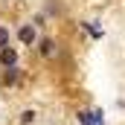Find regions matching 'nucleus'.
I'll return each mask as SVG.
<instances>
[{"label": "nucleus", "mask_w": 125, "mask_h": 125, "mask_svg": "<svg viewBox=\"0 0 125 125\" xmlns=\"http://www.w3.org/2000/svg\"><path fill=\"white\" fill-rule=\"evenodd\" d=\"M0 61L6 64V67H15V61H18V52H15V50H9V47H3V50H0Z\"/></svg>", "instance_id": "f257e3e1"}, {"label": "nucleus", "mask_w": 125, "mask_h": 125, "mask_svg": "<svg viewBox=\"0 0 125 125\" xmlns=\"http://www.w3.org/2000/svg\"><path fill=\"white\" fill-rule=\"evenodd\" d=\"M41 55H44V58H52V55H55V44H52L50 38L41 41Z\"/></svg>", "instance_id": "f03ea898"}, {"label": "nucleus", "mask_w": 125, "mask_h": 125, "mask_svg": "<svg viewBox=\"0 0 125 125\" xmlns=\"http://www.w3.org/2000/svg\"><path fill=\"white\" fill-rule=\"evenodd\" d=\"M18 38H21L23 44H32V41H35V29H32V26H23V29L18 32Z\"/></svg>", "instance_id": "7ed1b4c3"}, {"label": "nucleus", "mask_w": 125, "mask_h": 125, "mask_svg": "<svg viewBox=\"0 0 125 125\" xmlns=\"http://www.w3.org/2000/svg\"><path fill=\"white\" fill-rule=\"evenodd\" d=\"M6 44H9V29H3V26H0V50H3Z\"/></svg>", "instance_id": "20e7f679"}, {"label": "nucleus", "mask_w": 125, "mask_h": 125, "mask_svg": "<svg viewBox=\"0 0 125 125\" xmlns=\"http://www.w3.org/2000/svg\"><path fill=\"white\" fill-rule=\"evenodd\" d=\"M15 79H18V70H15V67H9V73H6V82H15Z\"/></svg>", "instance_id": "39448f33"}, {"label": "nucleus", "mask_w": 125, "mask_h": 125, "mask_svg": "<svg viewBox=\"0 0 125 125\" xmlns=\"http://www.w3.org/2000/svg\"><path fill=\"white\" fill-rule=\"evenodd\" d=\"M21 119H23V122L29 125V122H32V119H35V114H32V111H26V114H23V116H21Z\"/></svg>", "instance_id": "423d86ee"}]
</instances>
